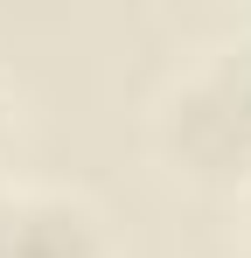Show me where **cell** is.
Masks as SVG:
<instances>
[{"label":"cell","instance_id":"1","mask_svg":"<svg viewBox=\"0 0 251 258\" xmlns=\"http://www.w3.org/2000/svg\"><path fill=\"white\" fill-rule=\"evenodd\" d=\"M154 154L167 161L174 181H196V188H230L237 196L251 181V105L237 91V77L223 70V56L161 98Z\"/></svg>","mask_w":251,"mask_h":258},{"label":"cell","instance_id":"2","mask_svg":"<svg viewBox=\"0 0 251 258\" xmlns=\"http://www.w3.org/2000/svg\"><path fill=\"white\" fill-rule=\"evenodd\" d=\"M0 258H112V237H105V216L84 196L28 188V196H7Z\"/></svg>","mask_w":251,"mask_h":258},{"label":"cell","instance_id":"3","mask_svg":"<svg viewBox=\"0 0 251 258\" xmlns=\"http://www.w3.org/2000/svg\"><path fill=\"white\" fill-rule=\"evenodd\" d=\"M223 70L237 77V91H244V105H251V42H244V49H230V56H223Z\"/></svg>","mask_w":251,"mask_h":258},{"label":"cell","instance_id":"4","mask_svg":"<svg viewBox=\"0 0 251 258\" xmlns=\"http://www.w3.org/2000/svg\"><path fill=\"white\" fill-rule=\"evenodd\" d=\"M237 251L251 258V181L237 188Z\"/></svg>","mask_w":251,"mask_h":258},{"label":"cell","instance_id":"5","mask_svg":"<svg viewBox=\"0 0 251 258\" xmlns=\"http://www.w3.org/2000/svg\"><path fill=\"white\" fill-rule=\"evenodd\" d=\"M0 244H7V196H0Z\"/></svg>","mask_w":251,"mask_h":258},{"label":"cell","instance_id":"6","mask_svg":"<svg viewBox=\"0 0 251 258\" xmlns=\"http://www.w3.org/2000/svg\"><path fill=\"white\" fill-rule=\"evenodd\" d=\"M0 133H7V119H0Z\"/></svg>","mask_w":251,"mask_h":258}]
</instances>
